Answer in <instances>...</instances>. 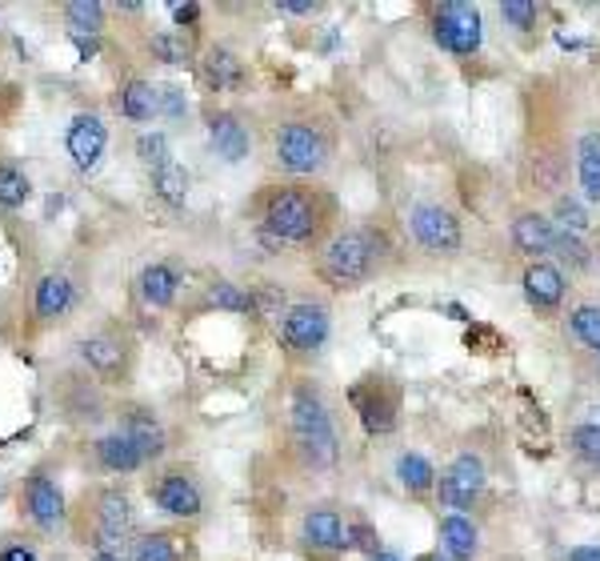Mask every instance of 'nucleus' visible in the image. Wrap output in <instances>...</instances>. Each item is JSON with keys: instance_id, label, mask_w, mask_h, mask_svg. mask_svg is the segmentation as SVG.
Returning <instances> with one entry per match:
<instances>
[{"instance_id": "obj_39", "label": "nucleus", "mask_w": 600, "mask_h": 561, "mask_svg": "<svg viewBox=\"0 0 600 561\" xmlns=\"http://www.w3.org/2000/svg\"><path fill=\"white\" fill-rule=\"evenodd\" d=\"M501 17H505L513 29H533V24H537V4H533V0H505V4H501Z\"/></svg>"}, {"instance_id": "obj_31", "label": "nucleus", "mask_w": 600, "mask_h": 561, "mask_svg": "<svg viewBox=\"0 0 600 561\" xmlns=\"http://www.w3.org/2000/svg\"><path fill=\"white\" fill-rule=\"evenodd\" d=\"M569 329H572V337H577L580 345H585V350H597V353H600V305H580V309H572Z\"/></svg>"}, {"instance_id": "obj_6", "label": "nucleus", "mask_w": 600, "mask_h": 561, "mask_svg": "<svg viewBox=\"0 0 600 561\" xmlns=\"http://www.w3.org/2000/svg\"><path fill=\"white\" fill-rule=\"evenodd\" d=\"M409 229L417 237V245L429 249V253H456L464 241L456 212L441 209V205H412Z\"/></svg>"}, {"instance_id": "obj_1", "label": "nucleus", "mask_w": 600, "mask_h": 561, "mask_svg": "<svg viewBox=\"0 0 600 561\" xmlns=\"http://www.w3.org/2000/svg\"><path fill=\"white\" fill-rule=\"evenodd\" d=\"M293 437L296 449L313 469H328L337 461V429L328 417V405L313 385H301L293 393Z\"/></svg>"}, {"instance_id": "obj_4", "label": "nucleus", "mask_w": 600, "mask_h": 561, "mask_svg": "<svg viewBox=\"0 0 600 561\" xmlns=\"http://www.w3.org/2000/svg\"><path fill=\"white\" fill-rule=\"evenodd\" d=\"M276 160H281V169L296 173V177H313L328 160L325 133L316 125H305V121H293L276 133Z\"/></svg>"}, {"instance_id": "obj_5", "label": "nucleus", "mask_w": 600, "mask_h": 561, "mask_svg": "<svg viewBox=\"0 0 600 561\" xmlns=\"http://www.w3.org/2000/svg\"><path fill=\"white\" fill-rule=\"evenodd\" d=\"M432 37L441 44L444 53L453 56H473L485 41V29H481V12L473 4H461V0H449L436 9L432 17Z\"/></svg>"}, {"instance_id": "obj_11", "label": "nucleus", "mask_w": 600, "mask_h": 561, "mask_svg": "<svg viewBox=\"0 0 600 561\" xmlns=\"http://www.w3.org/2000/svg\"><path fill=\"white\" fill-rule=\"evenodd\" d=\"M152 498H157V506L165 509V513H172V518H197L200 513V489L192 486V477L185 474H165L152 486Z\"/></svg>"}, {"instance_id": "obj_26", "label": "nucleus", "mask_w": 600, "mask_h": 561, "mask_svg": "<svg viewBox=\"0 0 600 561\" xmlns=\"http://www.w3.org/2000/svg\"><path fill=\"white\" fill-rule=\"evenodd\" d=\"M177 285H180V277L172 273L169 266H148L145 273H140V297H145L148 305H172V297H177Z\"/></svg>"}, {"instance_id": "obj_22", "label": "nucleus", "mask_w": 600, "mask_h": 561, "mask_svg": "<svg viewBox=\"0 0 600 561\" xmlns=\"http://www.w3.org/2000/svg\"><path fill=\"white\" fill-rule=\"evenodd\" d=\"M96 461L105 469H113V474H133V469L145 466V457H140V449L133 441H128L125 434H108L96 441Z\"/></svg>"}, {"instance_id": "obj_8", "label": "nucleus", "mask_w": 600, "mask_h": 561, "mask_svg": "<svg viewBox=\"0 0 600 561\" xmlns=\"http://www.w3.org/2000/svg\"><path fill=\"white\" fill-rule=\"evenodd\" d=\"M281 341H285L293 353L320 350V345L328 341V309L313 305V301L285 309V318H281Z\"/></svg>"}, {"instance_id": "obj_33", "label": "nucleus", "mask_w": 600, "mask_h": 561, "mask_svg": "<svg viewBox=\"0 0 600 561\" xmlns=\"http://www.w3.org/2000/svg\"><path fill=\"white\" fill-rule=\"evenodd\" d=\"M137 561H180V541L172 533H148V538L137 541L133 550Z\"/></svg>"}, {"instance_id": "obj_25", "label": "nucleus", "mask_w": 600, "mask_h": 561, "mask_svg": "<svg viewBox=\"0 0 600 561\" xmlns=\"http://www.w3.org/2000/svg\"><path fill=\"white\" fill-rule=\"evenodd\" d=\"M81 357H85L101 377H116V373L125 370V350H120V341L113 337H88L85 345H81Z\"/></svg>"}, {"instance_id": "obj_50", "label": "nucleus", "mask_w": 600, "mask_h": 561, "mask_svg": "<svg viewBox=\"0 0 600 561\" xmlns=\"http://www.w3.org/2000/svg\"><path fill=\"white\" fill-rule=\"evenodd\" d=\"M372 561H400V558H392V553H377Z\"/></svg>"}, {"instance_id": "obj_41", "label": "nucleus", "mask_w": 600, "mask_h": 561, "mask_svg": "<svg viewBox=\"0 0 600 561\" xmlns=\"http://www.w3.org/2000/svg\"><path fill=\"white\" fill-rule=\"evenodd\" d=\"M160 113H169V117H185L189 105H185V93L180 89H160Z\"/></svg>"}, {"instance_id": "obj_49", "label": "nucleus", "mask_w": 600, "mask_h": 561, "mask_svg": "<svg viewBox=\"0 0 600 561\" xmlns=\"http://www.w3.org/2000/svg\"><path fill=\"white\" fill-rule=\"evenodd\" d=\"M424 561H453V558H444V553H429Z\"/></svg>"}, {"instance_id": "obj_10", "label": "nucleus", "mask_w": 600, "mask_h": 561, "mask_svg": "<svg viewBox=\"0 0 600 561\" xmlns=\"http://www.w3.org/2000/svg\"><path fill=\"white\" fill-rule=\"evenodd\" d=\"M64 145H69V157H73L76 169H85V173L96 169V160L105 157V148H108L105 121L96 117V113H81V117H73Z\"/></svg>"}, {"instance_id": "obj_30", "label": "nucleus", "mask_w": 600, "mask_h": 561, "mask_svg": "<svg viewBox=\"0 0 600 561\" xmlns=\"http://www.w3.org/2000/svg\"><path fill=\"white\" fill-rule=\"evenodd\" d=\"M209 305L224 309V313H253V293H244L241 285L232 281H212L209 285Z\"/></svg>"}, {"instance_id": "obj_48", "label": "nucleus", "mask_w": 600, "mask_h": 561, "mask_svg": "<svg viewBox=\"0 0 600 561\" xmlns=\"http://www.w3.org/2000/svg\"><path fill=\"white\" fill-rule=\"evenodd\" d=\"M589 422H592V425H600V405H597V409H589Z\"/></svg>"}, {"instance_id": "obj_28", "label": "nucleus", "mask_w": 600, "mask_h": 561, "mask_svg": "<svg viewBox=\"0 0 600 561\" xmlns=\"http://www.w3.org/2000/svg\"><path fill=\"white\" fill-rule=\"evenodd\" d=\"M152 193H157L165 205H185V197H189V173L180 169V165H165V169L152 173Z\"/></svg>"}, {"instance_id": "obj_42", "label": "nucleus", "mask_w": 600, "mask_h": 561, "mask_svg": "<svg viewBox=\"0 0 600 561\" xmlns=\"http://www.w3.org/2000/svg\"><path fill=\"white\" fill-rule=\"evenodd\" d=\"M172 21L180 24V29H192V24L200 21V4H172Z\"/></svg>"}, {"instance_id": "obj_17", "label": "nucleus", "mask_w": 600, "mask_h": 561, "mask_svg": "<svg viewBox=\"0 0 600 561\" xmlns=\"http://www.w3.org/2000/svg\"><path fill=\"white\" fill-rule=\"evenodd\" d=\"M101 550H113L116 541H120V533L133 526V506H128L125 494H116V489H108V494H101Z\"/></svg>"}, {"instance_id": "obj_36", "label": "nucleus", "mask_w": 600, "mask_h": 561, "mask_svg": "<svg viewBox=\"0 0 600 561\" xmlns=\"http://www.w3.org/2000/svg\"><path fill=\"white\" fill-rule=\"evenodd\" d=\"M152 53L165 64H185L189 61V41H185V32H157L152 37Z\"/></svg>"}, {"instance_id": "obj_20", "label": "nucleus", "mask_w": 600, "mask_h": 561, "mask_svg": "<svg viewBox=\"0 0 600 561\" xmlns=\"http://www.w3.org/2000/svg\"><path fill=\"white\" fill-rule=\"evenodd\" d=\"M116 108H120V117L128 121H152L160 113V89H152L148 81H128V85L116 93Z\"/></svg>"}, {"instance_id": "obj_16", "label": "nucleus", "mask_w": 600, "mask_h": 561, "mask_svg": "<svg viewBox=\"0 0 600 561\" xmlns=\"http://www.w3.org/2000/svg\"><path fill=\"white\" fill-rule=\"evenodd\" d=\"M209 141L224 160H244L249 157V145H253V141H249V128L232 117V113H217V117L209 121Z\"/></svg>"}, {"instance_id": "obj_29", "label": "nucleus", "mask_w": 600, "mask_h": 561, "mask_svg": "<svg viewBox=\"0 0 600 561\" xmlns=\"http://www.w3.org/2000/svg\"><path fill=\"white\" fill-rule=\"evenodd\" d=\"M397 477H400V486L409 489V494H424V489L436 486V469L424 461L421 454H404L397 461Z\"/></svg>"}, {"instance_id": "obj_45", "label": "nucleus", "mask_w": 600, "mask_h": 561, "mask_svg": "<svg viewBox=\"0 0 600 561\" xmlns=\"http://www.w3.org/2000/svg\"><path fill=\"white\" fill-rule=\"evenodd\" d=\"M73 44H76V53H81V61H93V56H96L93 37H73Z\"/></svg>"}, {"instance_id": "obj_2", "label": "nucleus", "mask_w": 600, "mask_h": 561, "mask_svg": "<svg viewBox=\"0 0 600 561\" xmlns=\"http://www.w3.org/2000/svg\"><path fill=\"white\" fill-rule=\"evenodd\" d=\"M377 261H380L377 237L365 233V229H345V233L333 237V241L325 245V253H320V269H325L328 281L340 289H352L360 285V281H369Z\"/></svg>"}, {"instance_id": "obj_14", "label": "nucleus", "mask_w": 600, "mask_h": 561, "mask_svg": "<svg viewBox=\"0 0 600 561\" xmlns=\"http://www.w3.org/2000/svg\"><path fill=\"white\" fill-rule=\"evenodd\" d=\"M552 241H557V225L548 221L545 212H520L513 221V245L520 253L528 257L552 253Z\"/></svg>"}, {"instance_id": "obj_46", "label": "nucleus", "mask_w": 600, "mask_h": 561, "mask_svg": "<svg viewBox=\"0 0 600 561\" xmlns=\"http://www.w3.org/2000/svg\"><path fill=\"white\" fill-rule=\"evenodd\" d=\"M569 561H600V546H577L569 550Z\"/></svg>"}, {"instance_id": "obj_18", "label": "nucleus", "mask_w": 600, "mask_h": 561, "mask_svg": "<svg viewBox=\"0 0 600 561\" xmlns=\"http://www.w3.org/2000/svg\"><path fill=\"white\" fill-rule=\"evenodd\" d=\"M125 437L140 449V457H160L165 454V429H160V422L148 409H128L125 417Z\"/></svg>"}, {"instance_id": "obj_44", "label": "nucleus", "mask_w": 600, "mask_h": 561, "mask_svg": "<svg viewBox=\"0 0 600 561\" xmlns=\"http://www.w3.org/2000/svg\"><path fill=\"white\" fill-rule=\"evenodd\" d=\"M0 561H36V553L29 546H9V550L0 553Z\"/></svg>"}, {"instance_id": "obj_37", "label": "nucleus", "mask_w": 600, "mask_h": 561, "mask_svg": "<svg viewBox=\"0 0 600 561\" xmlns=\"http://www.w3.org/2000/svg\"><path fill=\"white\" fill-rule=\"evenodd\" d=\"M557 225H560V233H585L589 229V212H585V205L572 201V197H560L557 201Z\"/></svg>"}, {"instance_id": "obj_24", "label": "nucleus", "mask_w": 600, "mask_h": 561, "mask_svg": "<svg viewBox=\"0 0 600 561\" xmlns=\"http://www.w3.org/2000/svg\"><path fill=\"white\" fill-rule=\"evenodd\" d=\"M577 177L589 201H600V133H585L577 148Z\"/></svg>"}, {"instance_id": "obj_38", "label": "nucleus", "mask_w": 600, "mask_h": 561, "mask_svg": "<svg viewBox=\"0 0 600 561\" xmlns=\"http://www.w3.org/2000/svg\"><path fill=\"white\" fill-rule=\"evenodd\" d=\"M552 253L565 261V266H572V269H580V266H589V249L580 245V237H572V233H557V241H552Z\"/></svg>"}, {"instance_id": "obj_47", "label": "nucleus", "mask_w": 600, "mask_h": 561, "mask_svg": "<svg viewBox=\"0 0 600 561\" xmlns=\"http://www.w3.org/2000/svg\"><path fill=\"white\" fill-rule=\"evenodd\" d=\"M93 561H120V558H116L113 550H96V558H93Z\"/></svg>"}, {"instance_id": "obj_15", "label": "nucleus", "mask_w": 600, "mask_h": 561, "mask_svg": "<svg viewBox=\"0 0 600 561\" xmlns=\"http://www.w3.org/2000/svg\"><path fill=\"white\" fill-rule=\"evenodd\" d=\"M305 538L316 550H348V526L340 521L337 509H308Z\"/></svg>"}, {"instance_id": "obj_40", "label": "nucleus", "mask_w": 600, "mask_h": 561, "mask_svg": "<svg viewBox=\"0 0 600 561\" xmlns=\"http://www.w3.org/2000/svg\"><path fill=\"white\" fill-rule=\"evenodd\" d=\"M348 546H357V550H365V553L377 558L380 538H377V530H369V526H352V530H348Z\"/></svg>"}, {"instance_id": "obj_3", "label": "nucleus", "mask_w": 600, "mask_h": 561, "mask_svg": "<svg viewBox=\"0 0 600 561\" xmlns=\"http://www.w3.org/2000/svg\"><path fill=\"white\" fill-rule=\"evenodd\" d=\"M264 229L288 245L313 241L320 229V205L305 189H276L264 205Z\"/></svg>"}, {"instance_id": "obj_35", "label": "nucleus", "mask_w": 600, "mask_h": 561, "mask_svg": "<svg viewBox=\"0 0 600 561\" xmlns=\"http://www.w3.org/2000/svg\"><path fill=\"white\" fill-rule=\"evenodd\" d=\"M572 449H577L580 461H589V466H600V425L580 422L577 429H572Z\"/></svg>"}, {"instance_id": "obj_12", "label": "nucleus", "mask_w": 600, "mask_h": 561, "mask_svg": "<svg viewBox=\"0 0 600 561\" xmlns=\"http://www.w3.org/2000/svg\"><path fill=\"white\" fill-rule=\"evenodd\" d=\"M24 506H29V518L41 526V530H56L64 521V498L56 481H49L44 474H36L29 481V494H24Z\"/></svg>"}, {"instance_id": "obj_27", "label": "nucleus", "mask_w": 600, "mask_h": 561, "mask_svg": "<svg viewBox=\"0 0 600 561\" xmlns=\"http://www.w3.org/2000/svg\"><path fill=\"white\" fill-rule=\"evenodd\" d=\"M64 21H69L73 37H96L105 29V4L101 0H69L64 4Z\"/></svg>"}, {"instance_id": "obj_19", "label": "nucleus", "mask_w": 600, "mask_h": 561, "mask_svg": "<svg viewBox=\"0 0 600 561\" xmlns=\"http://www.w3.org/2000/svg\"><path fill=\"white\" fill-rule=\"evenodd\" d=\"M476 526L464 513H449V518L441 521V553L453 561H469L476 553Z\"/></svg>"}, {"instance_id": "obj_21", "label": "nucleus", "mask_w": 600, "mask_h": 561, "mask_svg": "<svg viewBox=\"0 0 600 561\" xmlns=\"http://www.w3.org/2000/svg\"><path fill=\"white\" fill-rule=\"evenodd\" d=\"M69 309H73V281L61 273L41 277V285H36V318L53 321V318H64Z\"/></svg>"}, {"instance_id": "obj_34", "label": "nucleus", "mask_w": 600, "mask_h": 561, "mask_svg": "<svg viewBox=\"0 0 600 561\" xmlns=\"http://www.w3.org/2000/svg\"><path fill=\"white\" fill-rule=\"evenodd\" d=\"M137 157L145 160L152 173L165 169V165H172V160H169V137H165V133H145V137L137 141Z\"/></svg>"}, {"instance_id": "obj_9", "label": "nucleus", "mask_w": 600, "mask_h": 561, "mask_svg": "<svg viewBox=\"0 0 600 561\" xmlns=\"http://www.w3.org/2000/svg\"><path fill=\"white\" fill-rule=\"evenodd\" d=\"M360 422L369 434H392L397 429V389L389 382H365L352 389Z\"/></svg>"}, {"instance_id": "obj_32", "label": "nucleus", "mask_w": 600, "mask_h": 561, "mask_svg": "<svg viewBox=\"0 0 600 561\" xmlns=\"http://www.w3.org/2000/svg\"><path fill=\"white\" fill-rule=\"evenodd\" d=\"M29 177L21 169H12V165H0V209H21L29 201Z\"/></svg>"}, {"instance_id": "obj_13", "label": "nucleus", "mask_w": 600, "mask_h": 561, "mask_svg": "<svg viewBox=\"0 0 600 561\" xmlns=\"http://www.w3.org/2000/svg\"><path fill=\"white\" fill-rule=\"evenodd\" d=\"M565 289H569V281H565V273H560L557 266L533 261V266L525 269V297L537 309H557L560 301H565Z\"/></svg>"}, {"instance_id": "obj_43", "label": "nucleus", "mask_w": 600, "mask_h": 561, "mask_svg": "<svg viewBox=\"0 0 600 561\" xmlns=\"http://www.w3.org/2000/svg\"><path fill=\"white\" fill-rule=\"evenodd\" d=\"M276 12H285V17H313L316 12V4H293V0H281V4H276Z\"/></svg>"}, {"instance_id": "obj_7", "label": "nucleus", "mask_w": 600, "mask_h": 561, "mask_svg": "<svg viewBox=\"0 0 600 561\" xmlns=\"http://www.w3.org/2000/svg\"><path fill=\"white\" fill-rule=\"evenodd\" d=\"M481 489H485V461L473 454H461L436 481V498L444 509H473Z\"/></svg>"}, {"instance_id": "obj_23", "label": "nucleus", "mask_w": 600, "mask_h": 561, "mask_svg": "<svg viewBox=\"0 0 600 561\" xmlns=\"http://www.w3.org/2000/svg\"><path fill=\"white\" fill-rule=\"evenodd\" d=\"M204 81H209L217 93H232V89L244 85V64L236 53H229V49H212L209 56H204Z\"/></svg>"}]
</instances>
